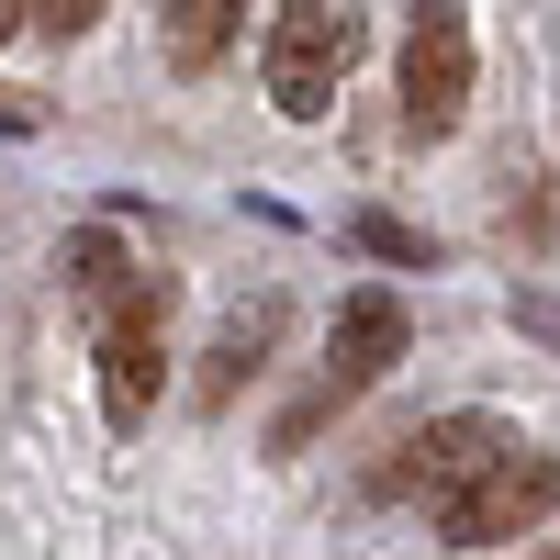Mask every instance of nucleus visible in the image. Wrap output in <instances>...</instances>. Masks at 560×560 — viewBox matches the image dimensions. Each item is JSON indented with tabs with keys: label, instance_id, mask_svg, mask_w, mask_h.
Listing matches in <instances>:
<instances>
[{
	"label": "nucleus",
	"instance_id": "f257e3e1",
	"mask_svg": "<svg viewBox=\"0 0 560 560\" xmlns=\"http://www.w3.org/2000/svg\"><path fill=\"white\" fill-rule=\"evenodd\" d=\"M348 57H359V12H348V0H280V12H269V45H258L269 113H280V124H325Z\"/></svg>",
	"mask_w": 560,
	"mask_h": 560
},
{
	"label": "nucleus",
	"instance_id": "f03ea898",
	"mask_svg": "<svg viewBox=\"0 0 560 560\" xmlns=\"http://www.w3.org/2000/svg\"><path fill=\"white\" fill-rule=\"evenodd\" d=\"M427 516H438V538H448V549H504V538H538V527L560 516V448H527V438H516L482 482H459L448 504H427Z\"/></svg>",
	"mask_w": 560,
	"mask_h": 560
},
{
	"label": "nucleus",
	"instance_id": "7ed1b4c3",
	"mask_svg": "<svg viewBox=\"0 0 560 560\" xmlns=\"http://www.w3.org/2000/svg\"><path fill=\"white\" fill-rule=\"evenodd\" d=\"M168 269H135V292L102 314V415L135 438L158 415V382H168Z\"/></svg>",
	"mask_w": 560,
	"mask_h": 560
},
{
	"label": "nucleus",
	"instance_id": "20e7f679",
	"mask_svg": "<svg viewBox=\"0 0 560 560\" xmlns=\"http://www.w3.org/2000/svg\"><path fill=\"white\" fill-rule=\"evenodd\" d=\"M471 113V23H459V0H415L404 23V135H438Z\"/></svg>",
	"mask_w": 560,
	"mask_h": 560
},
{
	"label": "nucleus",
	"instance_id": "39448f33",
	"mask_svg": "<svg viewBox=\"0 0 560 560\" xmlns=\"http://www.w3.org/2000/svg\"><path fill=\"white\" fill-rule=\"evenodd\" d=\"M415 348V325H404V303L393 292H348L337 303V337H325V415H337V404H359L370 382H393V359Z\"/></svg>",
	"mask_w": 560,
	"mask_h": 560
},
{
	"label": "nucleus",
	"instance_id": "423d86ee",
	"mask_svg": "<svg viewBox=\"0 0 560 560\" xmlns=\"http://www.w3.org/2000/svg\"><path fill=\"white\" fill-rule=\"evenodd\" d=\"M516 448V427H493V415H438V427H415L404 438V459H393V493H427V504H448L459 482H482L493 459Z\"/></svg>",
	"mask_w": 560,
	"mask_h": 560
},
{
	"label": "nucleus",
	"instance_id": "0eeeda50",
	"mask_svg": "<svg viewBox=\"0 0 560 560\" xmlns=\"http://www.w3.org/2000/svg\"><path fill=\"white\" fill-rule=\"evenodd\" d=\"M236 23H247V0H168V68H179V79L224 68V45H236Z\"/></svg>",
	"mask_w": 560,
	"mask_h": 560
},
{
	"label": "nucleus",
	"instance_id": "6e6552de",
	"mask_svg": "<svg viewBox=\"0 0 560 560\" xmlns=\"http://www.w3.org/2000/svg\"><path fill=\"white\" fill-rule=\"evenodd\" d=\"M68 292H79V303H102V314H113V303L135 292V258H124V247L102 236V224H90V236L68 247Z\"/></svg>",
	"mask_w": 560,
	"mask_h": 560
},
{
	"label": "nucleus",
	"instance_id": "1a4fd4ad",
	"mask_svg": "<svg viewBox=\"0 0 560 560\" xmlns=\"http://www.w3.org/2000/svg\"><path fill=\"white\" fill-rule=\"evenodd\" d=\"M348 236H359L370 258H393V269H438V247H427V236H415V224H393V213H359V224H348Z\"/></svg>",
	"mask_w": 560,
	"mask_h": 560
},
{
	"label": "nucleus",
	"instance_id": "9d476101",
	"mask_svg": "<svg viewBox=\"0 0 560 560\" xmlns=\"http://www.w3.org/2000/svg\"><path fill=\"white\" fill-rule=\"evenodd\" d=\"M102 12H113V0H34V23L57 34V45H68V34H90V23H102Z\"/></svg>",
	"mask_w": 560,
	"mask_h": 560
},
{
	"label": "nucleus",
	"instance_id": "9b49d317",
	"mask_svg": "<svg viewBox=\"0 0 560 560\" xmlns=\"http://www.w3.org/2000/svg\"><path fill=\"white\" fill-rule=\"evenodd\" d=\"M23 23H34V0H0V45H12V34H23Z\"/></svg>",
	"mask_w": 560,
	"mask_h": 560
},
{
	"label": "nucleus",
	"instance_id": "f8f14e48",
	"mask_svg": "<svg viewBox=\"0 0 560 560\" xmlns=\"http://www.w3.org/2000/svg\"><path fill=\"white\" fill-rule=\"evenodd\" d=\"M0 135H34V113H23V102H0Z\"/></svg>",
	"mask_w": 560,
	"mask_h": 560
},
{
	"label": "nucleus",
	"instance_id": "ddd939ff",
	"mask_svg": "<svg viewBox=\"0 0 560 560\" xmlns=\"http://www.w3.org/2000/svg\"><path fill=\"white\" fill-rule=\"evenodd\" d=\"M527 560H560V538H549V549H527Z\"/></svg>",
	"mask_w": 560,
	"mask_h": 560
}]
</instances>
